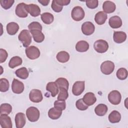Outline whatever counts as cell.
I'll return each instance as SVG.
<instances>
[{
  "mask_svg": "<svg viewBox=\"0 0 128 128\" xmlns=\"http://www.w3.org/2000/svg\"><path fill=\"white\" fill-rule=\"evenodd\" d=\"M18 38L24 47L28 48L32 42V36L30 32L28 30H23L20 32L18 36Z\"/></svg>",
  "mask_w": 128,
  "mask_h": 128,
  "instance_id": "obj_1",
  "label": "cell"
},
{
  "mask_svg": "<svg viewBox=\"0 0 128 128\" xmlns=\"http://www.w3.org/2000/svg\"><path fill=\"white\" fill-rule=\"evenodd\" d=\"M26 115L28 120L31 122H36L40 118L39 110L34 106H30L26 110Z\"/></svg>",
  "mask_w": 128,
  "mask_h": 128,
  "instance_id": "obj_2",
  "label": "cell"
},
{
  "mask_svg": "<svg viewBox=\"0 0 128 128\" xmlns=\"http://www.w3.org/2000/svg\"><path fill=\"white\" fill-rule=\"evenodd\" d=\"M84 11L81 6H74L72 10L71 16L72 18L75 21L78 22L82 20L84 18Z\"/></svg>",
  "mask_w": 128,
  "mask_h": 128,
  "instance_id": "obj_3",
  "label": "cell"
},
{
  "mask_svg": "<svg viewBox=\"0 0 128 128\" xmlns=\"http://www.w3.org/2000/svg\"><path fill=\"white\" fill-rule=\"evenodd\" d=\"M94 48L98 53H104L108 50V44L104 40H98L94 42Z\"/></svg>",
  "mask_w": 128,
  "mask_h": 128,
  "instance_id": "obj_4",
  "label": "cell"
},
{
  "mask_svg": "<svg viewBox=\"0 0 128 128\" xmlns=\"http://www.w3.org/2000/svg\"><path fill=\"white\" fill-rule=\"evenodd\" d=\"M114 64L110 60L104 62L100 66V70L102 72L106 75L111 74L114 70Z\"/></svg>",
  "mask_w": 128,
  "mask_h": 128,
  "instance_id": "obj_5",
  "label": "cell"
},
{
  "mask_svg": "<svg viewBox=\"0 0 128 128\" xmlns=\"http://www.w3.org/2000/svg\"><path fill=\"white\" fill-rule=\"evenodd\" d=\"M26 56L30 60H34L40 57V52L39 49L34 46H30L26 48L25 50Z\"/></svg>",
  "mask_w": 128,
  "mask_h": 128,
  "instance_id": "obj_6",
  "label": "cell"
},
{
  "mask_svg": "<svg viewBox=\"0 0 128 128\" xmlns=\"http://www.w3.org/2000/svg\"><path fill=\"white\" fill-rule=\"evenodd\" d=\"M108 100L114 105L118 104L122 100V96L120 92L116 90H112L108 94Z\"/></svg>",
  "mask_w": 128,
  "mask_h": 128,
  "instance_id": "obj_7",
  "label": "cell"
},
{
  "mask_svg": "<svg viewBox=\"0 0 128 128\" xmlns=\"http://www.w3.org/2000/svg\"><path fill=\"white\" fill-rule=\"evenodd\" d=\"M15 12L16 15L20 18H26L28 13L27 10V4L24 2L18 4L16 8Z\"/></svg>",
  "mask_w": 128,
  "mask_h": 128,
  "instance_id": "obj_8",
  "label": "cell"
},
{
  "mask_svg": "<svg viewBox=\"0 0 128 128\" xmlns=\"http://www.w3.org/2000/svg\"><path fill=\"white\" fill-rule=\"evenodd\" d=\"M29 98L30 101L33 102L38 103L40 102L43 99L42 92L38 89L31 90L29 94Z\"/></svg>",
  "mask_w": 128,
  "mask_h": 128,
  "instance_id": "obj_9",
  "label": "cell"
},
{
  "mask_svg": "<svg viewBox=\"0 0 128 128\" xmlns=\"http://www.w3.org/2000/svg\"><path fill=\"white\" fill-rule=\"evenodd\" d=\"M84 81H76L73 84L72 92L76 96L80 95L84 90Z\"/></svg>",
  "mask_w": 128,
  "mask_h": 128,
  "instance_id": "obj_10",
  "label": "cell"
},
{
  "mask_svg": "<svg viewBox=\"0 0 128 128\" xmlns=\"http://www.w3.org/2000/svg\"><path fill=\"white\" fill-rule=\"evenodd\" d=\"M81 30L83 34L86 36H90L94 32L95 26L92 22H86L82 24Z\"/></svg>",
  "mask_w": 128,
  "mask_h": 128,
  "instance_id": "obj_11",
  "label": "cell"
},
{
  "mask_svg": "<svg viewBox=\"0 0 128 128\" xmlns=\"http://www.w3.org/2000/svg\"><path fill=\"white\" fill-rule=\"evenodd\" d=\"M24 84L16 78H14L12 84V90L14 93L20 94L24 90Z\"/></svg>",
  "mask_w": 128,
  "mask_h": 128,
  "instance_id": "obj_12",
  "label": "cell"
},
{
  "mask_svg": "<svg viewBox=\"0 0 128 128\" xmlns=\"http://www.w3.org/2000/svg\"><path fill=\"white\" fill-rule=\"evenodd\" d=\"M0 124L2 128H12V126L11 118L6 114H0Z\"/></svg>",
  "mask_w": 128,
  "mask_h": 128,
  "instance_id": "obj_13",
  "label": "cell"
},
{
  "mask_svg": "<svg viewBox=\"0 0 128 128\" xmlns=\"http://www.w3.org/2000/svg\"><path fill=\"white\" fill-rule=\"evenodd\" d=\"M15 123L16 128H23L26 122V118L24 114L22 112H18L15 116Z\"/></svg>",
  "mask_w": 128,
  "mask_h": 128,
  "instance_id": "obj_14",
  "label": "cell"
},
{
  "mask_svg": "<svg viewBox=\"0 0 128 128\" xmlns=\"http://www.w3.org/2000/svg\"><path fill=\"white\" fill-rule=\"evenodd\" d=\"M84 102L88 106H90L94 104L96 101V98L94 94L92 92L86 93L83 98Z\"/></svg>",
  "mask_w": 128,
  "mask_h": 128,
  "instance_id": "obj_15",
  "label": "cell"
},
{
  "mask_svg": "<svg viewBox=\"0 0 128 128\" xmlns=\"http://www.w3.org/2000/svg\"><path fill=\"white\" fill-rule=\"evenodd\" d=\"M108 24L112 28H118L122 26V20L118 16H114L109 19Z\"/></svg>",
  "mask_w": 128,
  "mask_h": 128,
  "instance_id": "obj_16",
  "label": "cell"
},
{
  "mask_svg": "<svg viewBox=\"0 0 128 128\" xmlns=\"http://www.w3.org/2000/svg\"><path fill=\"white\" fill-rule=\"evenodd\" d=\"M116 8V6L114 2L110 0L104 2L102 4V9L106 14H110L114 12Z\"/></svg>",
  "mask_w": 128,
  "mask_h": 128,
  "instance_id": "obj_17",
  "label": "cell"
},
{
  "mask_svg": "<svg viewBox=\"0 0 128 128\" xmlns=\"http://www.w3.org/2000/svg\"><path fill=\"white\" fill-rule=\"evenodd\" d=\"M126 38V34L122 31H114L113 34V39L115 42L120 44L124 42Z\"/></svg>",
  "mask_w": 128,
  "mask_h": 128,
  "instance_id": "obj_18",
  "label": "cell"
},
{
  "mask_svg": "<svg viewBox=\"0 0 128 128\" xmlns=\"http://www.w3.org/2000/svg\"><path fill=\"white\" fill-rule=\"evenodd\" d=\"M27 10L31 16L36 17L40 14V7L34 4H27Z\"/></svg>",
  "mask_w": 128,
  "mask_h": 128,
  "instance_id": "obj_19",
  "label": "cell"
},
{
  "mask_svg": "<svg viewBox=\"0 0 128 128\" xmlns=\"http://www.w3.org/2000/svg\"><path fill=\"white\" fill-rule=\"evenodd\" d=\"M108 18L107 14L104 11H100L98 12L94 16V20L98 25L104 24Z\"/></svg>",
  "mask_w": 128,
  "mask_h": 128,
  "instance_id": "obj_20",
  "label": "cell"
},
{
  "mask_svg": "<svg viewBox=\"0 0 128 128\" xmlns=\"http://www.w3.org/2000/svg\"><path fill=\"white\" fill-rule=\"evenodd\" d=\"M46 90L50 93L52 97H55L59 92L58 88L55 82H51L47 84L46 86Z\"/></svg>",
  "mask_w": 128,
  "mask_h": 128,
  "instance_id": "obj_21",
  "label": "cell"
},
{
  "mask_svg": "<svg viewBox=\"0 0 128 128\" xmlns=\"http://www.w3.org/2000/svg\"><path fill=\"white\" fill-rule=\"evenodd\" d=\"M6 28L8 34L12 36L16 34L18 32L19 30V26L15 22H10L7 24Z\"/></svg>",
  "mask_w": 128,
  "mask_h": 128,
  "instance_id": "obj_22",
  "label": "cell"
},
{
  "mask_svg": "<svg viewBox=\"0 0 128 128\" xmlns=\"http://www.w3.org/2000/svg\"><path fill=\"white\" fill-rule=\"evenodd\" d=\"M62 114V110L55 107L50 108L48 112V117L52 120L59 118Z\"/></svg>",
  "mask_w": 128,
  "mask_h": 128,
  "instance_id": "obj_23",
  "label": "cell"
},
{
  "mask_svg": "<svg viewBox=\"0 0 128 128\" xmlns=\"http://www.w3.org/2000/svg\"><path fill=\"white\" fill-rule=\"evenodd\" d=\"M30 32L32 34V38L34 40L38 43L42 42L44 39V35L39 30H30Z\"/></svg>",
  "mask_w": 128,
  "mask_h": 128,
  "instance_id": "obj_24",
  "label": "cell"
},
{
  "mask_svg": "<svg viewBox=\"0 0 128 128\" xmlns=\"http://www.w3.org/2000/svg\"><path fill=\"white\" fill-rule=\"evenodd\" d=\"M89 48L88 43L85 40L78 41L76 45V50L80 52H86Z\"/></svg>",
  "mask_w": 128,
  "mask_h": 128,
  "instance_id": "obj_25",
  "label": "cell"
},
{
  "mask_svg": "<svg viewBox=\"0 0 128 128\" xmlns=\"http://www.w3.org/2000/svg\"><path fill=\"white\" fill-rule=\"evenodd\" d=\"M108 106L103 104H98L94 108V112L96 115L100 116H104L108 112Z\"/></svg>",
  "mask_w": 128,
  "mask_h": 128,
  "instance_id": "obj_26",
  "label": "cell"
},
{
  "mask_svg": "<svg viewBox=\"0 0 128 128\" xmlns=\"http://www.w3.org/2000/svg\"><path fill=\"white\" fill-rule=\"evenodd\" d=\"M120 119L121 114L117 110L112 111L108 115V120L111 123H118L120 122Z\"/></svg>",
  "mask_w": 128,
  "mask_h": 128,
  "instance_id": "obj_27",
  "label": "cell"
},
{
  "mask_svg": "<svg viewBox=\"0 0 128 128\" xmlns=\"http://www.w3.org/2000/svg\"><path fill=\"white\" fill-rule=\"evenodd\" d=\"M16 76L22 80L26 79L29 76V72L26 67H22L18 69L15 72Z\"/></svg>",
  "mask_w": 128,
  "mask_h": 128,
  "instance_id": "obj_28",
  "label": "cell"
},
{
  "mask_svg": "<svg viewBox=\"0 0 128 128\" xmlns=\"http://www.w3.org/2000/svg\"><path fill=\"white\" fill-rule=\"evenodd\" d=\"M57 60L62 63L66 62L70 59L69 54L66 51H60L56 54Z\"/></svg>",
  "mask_w": 128,
  "mask_h": 128,
  "instance_id": "obj_29",
  "label": "cell"
},
{
  "mask_svg": "<svg viewBox=\"0 0 128 128\" xmlns=\"http://www.w3.org/2000/svg\"><path fill=\"white\" fill-rule=\"evenodd\" d=\"M22 60L21 58L18 56H14L12 58L9 62L8 66L12 68L19 66L22 64Z\"/></svg>",
  "mask_w": 128,
  "mask_h": 128,
  "instance_id": "obj_30",
  "label": "cell"
},
{
  "mask_svg": "<svg viewBox=\"0 0 128 128\" xmlns=\"http://www.w3.org/2000/svg\"><path fill=\"white\" fill-rule=\"evenodd\" d=\"M41 20L44 24H50L53 22L54 17L51 13L44 12L41 14Z\"/></svg>",
  "mask_w": 128,
  "mask_h": 128,
  "instance_id": "obj_31",
  "label": "cell"
},
{
  "mask_svg": "<svg viewBox=\"0 0 128 128\" xmlns=\"http://www.w3.org/2000/svg\"><path fill=\"white\" fill-rule=\"evenodd\" d=\"M55 82L57 84L58 88H63L68 90L69 86V82L68 80L64 78H59Z\"/></svg>",
  "mask_w": 128,
  "mask_h": 128,
  "instance_id": "obj_32",
  "label": "cell"
},
{
  "mask_svg": "<svg viewBox=\"0 0 128 128\" xmlns=\"http://www.w3.org/2000/svg\"><path fill=\"white\" fill-rule=\"evenodd\" d=\"M12 111V106L8 103L1 104L0 106V114H9Z\"/></svg>",
  "mask_w": 128,
  "mask_h": 128,
  "instance_id": "obj_33",
  "label": "cell"
},
{
  "mask_svg": "<svg viewBox=\"0 0 128 128\" xmlns=\"http://www.w3.org/2000/svg\"><path fill=\"white\" fill-rule=\"evenodd\" d=\"M116 75L120 80H126L128 77V71L125 68H121L117 70Z\"/></svg>",
  "mask_w": 128,
  "mask_h": 128,
  "instance_id": "obj_34",
  "label": "cell"
},
{
  "mask_svg": "<svg viewBox=\"0 0 128 128\" xmlns=\"http://www.w3.org/2000/svg\"><path fill=\"white\" fill-rule=\"evenodd\" d=\"M10 86L8 80L5 78L0 79V91L1 92H6L8 90Z\"/></svg>",
  "mask_w": 128,
  "mask_h": 128,
  "instance_id": "obj_35",
  "label": "cell"
},
{
  "mask_svg": "<svg viewBox=\"0 0 128 128\" xmlns=\"http://www.w3.org/2000/svg\"><path fill=\"white\" fill-rule=\"evenodd\" d=\"M68 96V90L63 88H59V94L58 96V100H65L67 99Z\"/></svg>",
  "mask_w": 128,
  "mask_h": 128,
  "instance_id": "obj_36",
  "label": "cell"
},
{
  "mask_svg": "<svg viewBox=\"0 0 128 128\" xmlns=\"http://www.w3.org/2000/svg\"><path fill=\"white\" fill-rule=\"evenodd\" d=\"M76 108L80 110H85L88 108V106H87L83 101L82 98L78 100L76 102Z\"/></svg>",
  "mask_w": 128,
  "mask_h": 128,
  "instance_id": "obj_37",
  "label": "cell"
},
{
  "mask_svg": "<svg viewBox=\"0 0 128 128\" xmlns=\"http://www.w3.org/2000/svg\"><path fill=\"white\" fill-rule=\"evenodd\" d=\"M14 0H1L0 4L1 6L5 10H8L13 5Z\"/></svg>",
  "mask_w": 128,
  "mask_h": 128,
  "instance_id": "obj_38",
  "label": "cell"
},
{
  "mask_svg": "<svg viewBox=\"0 0 128 128\" xmlns=\"http://www.w3.org/2000/svg\"><path fill=\"white\" fill-rule=\"evenodd\" d=\"M28 28L30 30H39L42 31V26L38 22H33L29 24L28 26Z\"/></svg>",
  "mask_w": 128,
  "mask_h": 128,
  "instance_id": "obj_39",
  "label": "cell"
},
{
  "mask_svg": "<svg viewBox=\"0 0 128 128\" xmlns=\"http://www.w3.org/2000/svg\"><path fill=\"white\" fill-rule=\"evenodd\" d=\"M54 106L62 110H64L66 108V103L65 100H57L54 102Z\"/></svg>",
  "mask_w": 128,
  "mask_h": 128,
  "instance_id": "obj_40",
  "label": "cell"
},
{
  "mask_svg": "<svg viewBox=\"0 0 128 128\" xmlns=\"http://www.w3.org/2000/svg\"><path fill=\"white\" fill-rule=\"evenodd\" d=\"M86 6L90 9H94L98 7V1L97 0H91L86 1Z\"/></svg>",
  "mask_w": 128,
  "mask_h": 128,
  "instance_id": "obj_41",
  "label": "cell"
},
{
  "mask_svg": "<svg viewBox=\"0 0 128 128\" xmlns=\"http://www.w3.org/2000/svg\"><path fill=\"white\" fill-rule=\"evenodd\" d=\"M52 8L56 12H60L63 8V6L58 4L55 0H53L52 1V3L51 4Z\"/></svg>",
  "mask_w": 128,
  "mask_h": 128,
  "instance_id": "obj_42",
  "label": "cell"
},
{
  "mask_svg": "<svg viewBox=\"0 0 128 128\" xmlns=\"http://www.w3.org/2000/svg\"><path fill=\"white\" fill-rule=\"evenodd\" d=\"M8 54L7 52L2 48L0 49V63L4 62L8 58Z\"/></svg>",
  "mask_w": 128,
  "mask_h": 128,
  "instance_id": "obj_43",
  "label": "cell"
},
{
  "mask_svg": "<svg viewBox=\"0 0 128 128\" xmlns=\"http://www.w3.org/2000/svg\"><path fill=\"white\" fill-rule=\"evenodd\" d=\"M55 0L58 4H60L62 6H63L68 5L70 2V0Z\"/></svg>",
  "mask_w": 128,
  "mask_h": 128,
  "instance_id": "obj_44",
  "label": "cell"
},
{
  "mask_svg": "<svg viewBox=\"0 0 128 128\" xmlns=\"http://www.w3.org/2000/svg\"><path fill=\"white\" fill-rule=\"evenodd\" d=\"M50 2V0H38V2L44 6H48Z\"/></svg>",
  "mask_w": 128,
  "mask_h": 128,
  "instance_id": "obj_45",
  "label": "cell"
}]
</instances>
